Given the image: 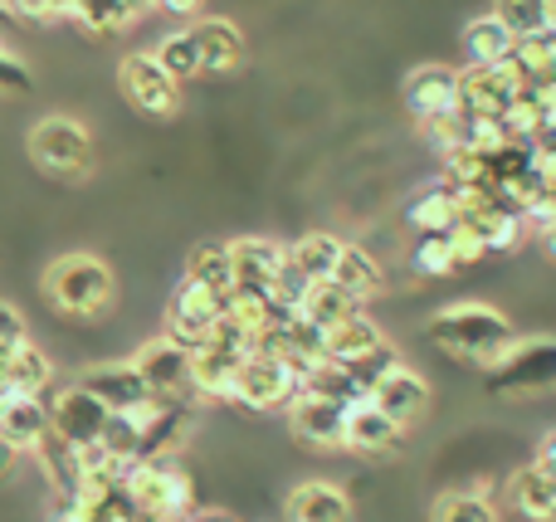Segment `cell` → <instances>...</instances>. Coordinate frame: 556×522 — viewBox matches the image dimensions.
Returning a JSON list of instances; mask_svg holds the SVG:
<instances>
[{
    "label": "cell",
    "mask_w": 556,
    "mask_h": 522,
    "mask_svg": "<svg viewBox=\"0 0 556 522\" xmlns=\"http://www.w3.org/2000/svg\"><path fill=\"white\" fill-rule=\"evenodd\" d=\"M68 20H74L84 35H123L137 15L123 5V0H74V5H68Z\"/></svg>",
    "instance_id": "31"
},
{
    "label": "cell",
    "mask_w": 556,
    "mask_h": 522,
    "mask_svg": "<svg viewBox=\"0 0 556 522\" xmlns=\"http://www.w3.org/2000/svg\"><path fill=\"white\" fill-rule=\"evenodd\" d=\"M0 88L5 93H25L29 88V64L20 54H10L5 44H0Z\"/></svg>",
    "instance_id": "41"
},
{
    "label": "cell",
    "mask_w": 556,
    "mask_h": 522,
    "mask_svg": "<svg viewBox=\"0 0 556 522\" xmlns=\"http://www.w3.org/2000/svg\"><path fill=\"white\" fill-rule=\"evenodd\" d=\"M25 342H29V322H25V313H20L15 303L0 298V357H10V352L25 347Z\"/></svg>",
    "instance_id": "40"
},
{
    "label": "cell",
    "mask_w": 556,
    "mask_h": 522,
    "mask_svg": "<svg viewBox=\"0 0 556 522\" xmlns=\"http://www.w3.org/2000/svg\"><path fill=\"white\" fill-rule=\"evenodd\" d=\"M405 225H410L415 234H450L454 225H459V201H454V191L444 181L420 191L405 205Z\"/></svg>",
    "instance_id": "24"
},
{
    "label": "cell",
    "mask_w": 556,
    "mask_h": 522,
    "mask_svg": "<svg viewBox=\"0 0 556 522\" xmlns=\"http://www.w3.org/2000/svg\"><path fill=\"white\" fill-rule=\"evenodd\" d=\"M117 88L142 117H176L181 113V84L156 64V54H127L117 64Z\"/></svg>",
    "instance_id": "6"
},
{
    "label": "cell",
    "mask_w": 556,
    "mask_h": 522,
    "mask_svg": "<svg viewBox=\"0 0 556 522\" xmlns=\"http://www.w3.org/2000/svg\"><path fill=\"white\" fill-rule=\"evenodd\" d=\"M430 342L440 352H450L454 361H469V367L489 371L508 357L518 332H513V322L503 318L498 308H489V303H454V308L430 318Z\"/></svg>",
    "instance_id": "1"
},
{
    "label": "cell",
    "mask_w": 556,
    "mask_h": 522,
    "mask_svg": "<svg viewBox=\"0 0 556 522\" xmlns=\"http://www.w3.org/2000/svg\"><path fill=\"white\" fill-rule=\"evenodd\" d=\"M493 396H532V391H552L556 386V338H532V342H513L508 357L498 367L483 371Z\"/></svg>",
    "instance_id": "4"
},
{
    "label": "cell",
    "mask_w": 556,
    "mask_h": 522,
    "mask_svg": "<svg viewBox=\"0 0 556 522\" xmlns=\"http://www.w3.org/2000/svg\"><path fill=\"white\" fill-rule=\"evenodd\" d=\"M78 386H84L88 396L108 410V416H127V410H137V406H147V400H152V391H147V381L137 377L132 361H103V367L84 371V381H78Z\"/></svg>",
    "instance_id": "12"
},
{
    "label": "cell",
    "mask_w": 556,
    "mask_h": 522,
    "mask_svg": "<svg viewBox=\"0 0 556 522\" xmlns=\"http://www.w3.org/2000/svg\"><path fill=\"white\" fill-rule=\"evenodd\" d=\"M29 162H35L39 171H49V176L74 181V176H84L88 166H93V132H88L78 117H68V113L39 117L35 132H29Z\"/></svg>",
    "instance_id": "3"
},
{
    "label": "cell",
    "mask_w": 556,
    "mask_h": 522,
    "mask_svg": "<svg viewBox=\"0 0 556 522\" xmlns=\"http://www.w3.org/2000/svg\"><path fill=\"white\" fill-rule=\"evenodd\" d=\"M15 459H20V455H15V449H10V445H0V479H5V474H10V469H15Z\"/></svg>",
    "instance_id": "45"
},
{
    "label": "cell",
    "mask_w": 556,
    "mask_h": 522,
    "mask_svg": "<svg viewBox=\"0 0 556 522\" xmlns=\"http://www.w3.org/2000/svg\"><path fill=\"white\" fill-rule=\"evenodd\" d=\"M376 347H386V338H381V328H376L366 313L337 322V328L323 338V352H327V361H332V367H356V361L371 357Z\"/></svg>",
    "instance_id": "22"
},
{
    "label": "cell",
    "mask_w": 556,
    "mask_h": 522,
    "mask_svg": "<svg viewBox=\"0 0 556 522\" xmlns=\"http://www.w3.org/2000/svg\"><path fill=\"white\" fill-rule=\"evenodd\" d=\"M538 464H542V469H547V474L556 479V430H552L547 440H542V449H538Z\"/></svg>",
    "instance_id": "44"
},
{
    "label": "cell",
    "mask_w": 556,
    "mask_h": 522,
    "mask_svg": "<svg viewBox=\"0 0 556 522\" xmlns=\"http://www.w3.org/2000/svg\"><path fill=\"white\" fill-rule=\"evenodd\" d=\"M39 289H45L49 308L64 313V318H78V322L103 318L117 298V279L98 254H59L45 269Z\"/></svg>",
    "instance_id": "2"
},
{
    "label": "cell",
    "mask_w": 556,
    "mask_h": 522,
    "mask_svg": "<svg viewBox=\"0 0 556 522\" xmlns=\"http://www.w3.org/2000/svg\"><path fill=\"white\" fill-rule=\"evenodd\" d=\"M508 498L528 522H556V479L538 464V459L508 479Z\"/></svg>",
    "instance_id": "21"
},
{
    "label": "cell",
    "mask_w": 556,
    "mask_h": 522,
    "mask_svg": "<svg viewBox=\"0 0 556 522\" xmlns=\"http://www.w3.org/2000/svg\"><path fill=\"white\" fill-rule=\"evenodd\" d=\"M225 318V298H215L211 289H201V283L181 279V289L172 293V308H166V338L176 342V347L195 352L211 342V332L220 328Z\"/></svg>",
    "instance_id": "9"
},
{
    "label": "cell",
    "mask_w": 556,
    "mask_h": 522,
    "mask_svg": "<svg viewBox=\"0 0 556 522\" xmlns=\"http://www.w3.org/2000/svg\"><path fill=\"white\" fill-rule=\"evenodd\" d=\"M356 313H362V303H352L332 279H327V283H313V289H307V298H303V308H298V318H303L307 328H317V332L327 338L337 322L356 318Z\"/></svg>",
    "instance_id": "27"
},
{
    "label": "cell",
    "mask_w": 556,
    "mask_h": 522,
    "mask_svg": "<svg viewBox=\"0 0 556 522\" xmlns=\"http://www.w3.org/2000/svg\"><path fill=\"white\" fill-rule=\"evenodd\" d=\"M410 269L425 273V279H444V273H459V269H454V254H450V240H444V234H420V240H415Z\"/></svg>",
    "instance_id": "36"
},
{
    "label": "cell",
    "mask_w": 556,
    "mask_h": 522,
    "mask_svg": "<svg viewBox=\"0 0 556 522\" xmlns=\"http://www.w3.org/2000/svg\"><path fill=\"white\" fill-rule=\"evenodd\" d=\"M49 435V410L39 396H0V445L15 455H35L39 440Z\"/></svg>",
    "instance_id": "16"
},
{
    "label": "cell",
    "mask_w": 556,
    "mask_h": 522,
    "mask_svg": "<svg viewBox=\"0 0 556 522\" xmlns=\"http://www.w3.org/2000/svg\"><path fill=\"white\" fill-rule=\"evenodd\" d=\"M469 225L483 234V244H489V254H503V250H513V244L522 240V225H528V220H522V215H513L508 205H498V195H493V201L483 205V211L473 215Z\"/></svg>",
    "instance_id": "33"
},
{
    "label": "cell",
    "mask_w": 556,
    "mask_h": 522,
    "mask_svg": "<svg viewBox=\"0 0 556 522\" xmlns=\"http://www.w3.org/2000/svg\"><path fill=\"white\" fill-rule=\"evenodd\" d=\"M45 410H49V435H59L68 449H88L103 440V425H108V410L88 396L78 381L68 386H54L45 396Z\"/></svg>",
    "instance_id": "8"
},
{
    "label": "cell",
    "mask_w": 556,
    "mask_h": 522,
    "mask_svg": "<svg viewBox=\"0 0 556 522\" xmlns=\"http://www.w3.org/2000/svg\"><path fill=\"white\" fill-rule=\"evenodd\" d=\"M35 459H39V469H45L54 498H78V484H84V474H78V449H68L59 435H45Z\"/></svg>",
    "instance_id": "29"
},
{
    "label": "cell",
    "mask_w": 556,
    "mask_h": 522,
    "mask_svg": "<svg viewBox=\"0 0 556 522\" xmlns=\"http://www.w3.org/2000/svg\"><path fill=\"white\" fill-rule=\"evenodd\" d=\"M49 522H93V513H88V504H78V498H54Z\"/></svg>",
    "instance_id": "42"
},
{
    "label": "cell",
    "mask_w": 556,
    "mask_h": 522,
    "mask_svg": "<svg viewBox=\"0 0 556 522\" xmlns=\"http://www.w3.org/2000/svg\"><path fill=\"white\" fill-rule=\"evenodd\" d=\"M123 5L132 10V15H142V10H147V5H156V0H123Z\"/></svg>",
    "instance_id": "47"
},
{
    "label": "cell",
    "mask_w": 556,
    "mask_h": 522,
    "mask_svg": "<svg viewBox=\"0 0 556 522\" xmlns=\"http://www.w3.org/2000/svg\"><path fill=\"white\" fill-rule=\"evenodd\" d=\"M132 367H137V377L147 381V391H152L156 400L191 410L195 386H191V352L186 347H176L172 338H156V342H147V347L137 352Z\"/></svg>",
    "instance_id": "7"
},
{
    "label": "cell",
    "mask_w": 556,
    "mask_h": 522,
    "mask_svg": "<svg viewBox=\"0 0 556 522\" xmlns=\"http://www.w3.org/2000/svg\"><path fill=\"white\" fill-rule=\"evenodd\" d=\"M430 522H498V508L483 494H444L434 498Z\"/></svg>",
    "instance_id": "35"
},
{
    "label": "cell",
    "mask_w": 556,
    "mask_h": 522,
    "mask_svg": "<svg viewBox=\"0 0 556 522\" xmlns=\"http://www.w3.org/2000/svg\"><path fill=\"white\" fill-rule=\"evenodd\" d=\"M464 49H469V59L479 68H489V64H503V59H513L518 39H513L493 15H483V20H473V25L464 29Z\"/></svg>",
    "instance_id": "30"
},
{
    "label": "cell",
    "mask_w": 556,
    "mask_h": 522,
    "mask_svg": "<svg viewBox=\"0 0 556 522\" xmlns=\"http://www.w3.org/2000/svg\"><path fill=\"white\" fill-rule=\"evenodd\" d=\"M156 64H162L166 74L176 78V84H186V78L201 74V49H195L191 29H176V35H166L162 44H156Z\"/></svg>",
    "instance_id": "34"
},
{
    "label": "cell",
    "mask_w": 556,
    "mask_h": 522,
    "mask_svg": "<svg viewBox=\"0 0 556 522\" xmlns=\"http://www.w3.org/2000/svg\"><path fill=\"white\" fill-rule=\"evenodd\" d=\"M0 396H5V357H0Z\"/></svg>",
    "instance_id": "49"
},
{
    "label": "cell",
    "mask_w": 556,
    "mask_h": 522,
    "mask_svg": "<svg viewBox=\"0 0 556 522\" xmlns=\"http://www.w3.org/2000/svg\"><path fill=\"white\" fill-rule=\"evenodd\" d=\"M342 250L346 244L337 240V234H303V240L293 244V250H288V264H293L298 273H303L307 283H327L337 273V259H342Z\"/></svg>",
    "instance_id": "26"
},
{
    "label": "cell",
    "mask_w": 556,
    "mask_h": 522,
    "mask_svg": "<svg viewBox=\"0 0 556 522\" xmlns=\"http://www.w3.org/2000/svg\"><path fill=\"white\" fill-rule=\"evenodd\" d=\"M493 20H498L513 39H538L552 29L547 0H498V5H493Z\"/></svg>",
    "instance_id": "32"
},
{
    "label": "cell",
    "mask_w": 556,
    "mask_h": 522,
    "mask_svg": "<svg viewBox=\"0 0 556 522\" xmlns=\"http://www.w3.org/2000/svg\"><path fill=\"white\" fill-rule=\"evenodd\" d=\"M186 279L201 283V289H211L215 298H230V293H235L230 244H225V240H205V244H195L191 259H186Z\"/></svg>",
    "instance_id": "25"
},
{
    "label": "cell",
    "mask_w": 556,
    "mask_h": 522,
    "mask_svg": "<svg viewBox=\"0 0 556 522\" xmlns=\"http://www.w3.org/2000/svg\"><path fill=\"white\" fill-rule=\"evenodd\" d=\"M401 440H405V430L395 420H386L371 400L346 406V449H356V455H391Z\"/></svg>",
    "instance_id": "18"
},
{
    "label": "cell",
    "mask_w": 556,
    "mask_h": 522,
    "mask_svg": "<svg viewBox=\"0 0 556 522\" xmlns=\"http://www.w3.org/2000/svg\"><path fill=\"white\" fill-rule=\"evenodd\" d=\"M288 264V250L274 240H230V269H235V289H254V293H269L278 269Z\"/></svg>",
    "instance_id": "15"
},
{
    "label": "cell",
    "mask_w": 556,
    "mask_h": 522,
    "mask_svg": "<svg viewBox=\"0 0 556 522\" xmlns=\"http://www.w3.org/2000/svg\"><path fill=\"white\" fill-rule=\"evenodd\" d=\"M240 352L220 347V342H205L191 352V386L195 400H230L235 396V371H240Z\"/></svg>",
    "instance_id": "17"
},
{
    "label": "cell",
    "mask_w": 556,
    "mask_h": 522,
    "mask_svg": "<svg viewBox=\"0 0 556 522\" xmlns=\"http://www.w3.org/2000/svg\"><path fill=\"white\" fill-rule=\"evenodd\" d=\"M332 283H337V289H342L352 303H366V298H376V293H381L386 273H381V264H376L366 250H356V244H346V250H342V259H337Z\"/></svg>",
    "instance_id": "28"
},
{
    "label": "cell",
    "mask_w": 556,
    "mask_h": 522,
    "mask_svg": "<svg viewBox=\"0 0 556 522\" xmlns=\"http://www.w3.org/2000/svg\"><path fill=\"white\" fill-rule=\"evenodd\" d=\"M191 35H195V49H201V74H230V68H240V59H244L240 25H230V20H201V25H191Z\"/></svg>",
    "instance_id": "20"
},
{
    "label": "cell",
    "mask_w": 556,
    "mask_h": 522,
    "mask_svg": "<svg viewBox=\"0 0 556 522\" xmlns=\"http://www.w3.org/2000/svg\"><path fill=\"white\" fill-rule=\"evenodd\" d=\"M528 74H522L513 59H503V64H469L459 74V113L464 117H503L513 103H518L522 93H528Z\"/></svg>",
    "instance_id": "5"
},
{
    "label": "cell",
    "mask_w": 556,
    "mask_h": 522,
    "mask_svg": "<svg viewBox=\"0 0 556 522\" xmlns=\"http://www.w3.org/2000/svg\"><path fill=\"white\" fill-rule=\"evenodd\" d=\"M444 240H450L454 269H473V264H483V259H489V244H483V234L473 230L469 220H459L450 234H444Z\"/></svg>",
    "instance_id": "38"
},
{
    "label": "cell",
    "mask_w": 556,
    "mask_h": 522,
    "mask_svg": "<svg viewBox=\"0 0 556 522\" xmlns=\"http://www.w3.org/2000/svg\"><path fill=\"white\" fill-rule=\"evenodd\" d=\"M542 244H547V254L556 259V220H552V225H542Z\"/></svg>",
    "instance_id": "46"
},
{
    "label": "cell",
    "mask_w": 556,
    "mask_h": 522,
    "mask_svg": "<svg viewBox=\"0 0 556 522\" xmlns=\"http://www.w3.org/2000/svg\"><path fill=\"white\" fill-rule=\"evenodd\" d=\"M288 425L313 449H346V406H332V400H323V396L298 391V396L288 400Z\"/></svg>",
    "instance_id": "11"
},
{
    "label": "cell",
    "mask_w": 556,
    "mask_h": 522,
    "mask_svg": "<svg viewBox=\"0 0 556 522\" xmlns=\"http://www.w3.org/2000/svg\"><path fill=\"white\" fill-rule=\"evenodd\" d=\"M10 10V20L20 25H54V20H68V0H0Z\"/></svg>",
    "instance_id": "39"
},
{
    "label": "cell",
    "mask_w": 556,
    "mask_h": 522,
    "mask_svg": "<svg viewBox=\"0 0 556 522\" xmlns=\"http://www.w3.org/2000/svg\"><path fill=\"white\" fill-rule=\"evenodd\" d=\"M54 386H59V381H54V361L45 357V347L25 342V347H15L5 357V391H10V396H39V400H45Z\"/></svg>",
    "instance_id": "23"
},
{
    "label": "cell",
    "mask_w": 556,
    "mask_h": 522,
    "mask_svg": "<svg viewBox=\"0 0 556 522\" xmlns=\"http://www.w3.org/2000/svg\"><path fill=\"white\" fill-rule=\"evenodd\" d=\"M395 367H401V357H395V347H391V342H386V347H376L371 357H362V361H356V367H346V371H352V381H356V386H362V396H371V391L381 386V381L391 377Z\"/></svg>",
    "instance_id": "37"
},
{
    "label": "cell",
    "mask_w": 556,
    "mask_h": 522,
    "mask_svg": "<svg viewBox=\"0 0 556 522\" xmlns=\"http://www.w3.org/2000/svg\"><path fill=\"white\" fill-rule=\"evenodd\" d=\"M5 25H15V20H10V10H5V5H0V29H5Z\"/></svg>",
    "instance_id": "48"
},
{
    "label": "cell",
    "mask_w": 556,
    "mask_h": 522,
    "mask_svg": "<svg viewBox=\"0 0 556 522\" xmlns=\"http://www.w3.org/2000/svg\"><path fill=\"white\" fill-rule=\"evenodd\" d=\"M366 400H371V406L381 410L386 420H395V425L405 430L410 420H420V416H425V406H430V386H425L420 371H410V367L401 361V367H395L391 377H386Z\"/></svg>",
    "instance_id": "14"
},
{
    "label": "cell",
    "mask_w": 556,
    "mask_h": 522,
    "mask_svg": "<svg viewBox=\"0 0 556 522\" xmlns=\"http://www.w3.org/2000/svg\"><path fill=\"white\" fill-rule=\"evenodd\" d=\"M298 396V377L274 357H244L235 371V406L244 410H278Z\"/></svg>",
    "instance_id": "10"
},
{
    "label": "cell",
    "mask_w": 556,
    "mask_h": 522,
    "mask_svg": "<svg viewBox=\"0 0 556 522\" xmlns=\"http://www.w3.org/2000/svg\"><path fill=\"white\" fill-rule=\"evenodd\" d=\"M547 10H552V29H556V0H547Z\"/></svg>",
    "instance_id": "50"
},
{
    "label": "cell",
    "mask_w": 556,
    "mask_h": 522,
    "mask_svg": "<svg viewBox=\"0 0 556 522\" xmlns=\"http://www.w3.org/2000/svg\"><path fill=\"white\" fill-rule=\"evenodd\" d=\"M405 107H410L420 123H434V117H454L459 113V68L444 64H425L405 78Z\"/></svg>",
    "instance_id": "13"
},
{
    "label": "cell",
    "mask_w": 556,
    "mask_h": 522,
    "mask_svg": "<svg viewBox=\"0 0 556 522\" xmlns=\"http://www.w3.org/2000/svg\"><path fill=\"white\" fill-rule=\"evenodd\" d=\"M68 5H74V0H68Z\"/></svg>",
    "instance_id": "51"
},
{
    "label": "cell",
    "mask_w": 556,
    "mask_h": 522,
    "mask_svg": "<svg viewBox=\"0 0 556 522\" xmlns=\"http://www.w3.org/2000/svg\"><path fill=\"white\" fill-rule=\"evenodd\" d=\"M288 522H352V498L337 484L307 479L288 494Z\"/></svg>",
    "instance_id": "19"
},
{
    "label": "cell",
    "mask_w": 556,
    "mask_h": 522,
    "mask_svg": "<svg viewBox=\"0 0 556 522\" xmlns=\"http://www.w3.org/2000/svg\"><path fill=\"white\" fill-rule=\"evenodd\" d=\"M156 5H162L166 15H201L205 0H156Z\"/></svg>",
    "instance_id": "43"
}]
</instances>
